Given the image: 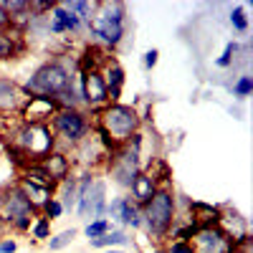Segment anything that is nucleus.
Here are the masks:
<instances>
[{"label":"nucleus","mask_w":253,"mask_h":253,"mask_svg":"<svg viewBox=\"0 0 253 253\" xmlns=\"http://www.w3.org/2000/svg\"><path fill=\"white\" fill-rule=\"evenodd\" d=\"M63 205L66 208L74 205V182H66V187H63Z\"/></svg>","instance_id":"b1692460"},{"label":"nucleus","mask_w":253,"mask_h":253,"mask_svg":"<svg viewBox=\"0 0 253 253\" xmlns=\"http://www.w3.org/2000/svg\"><path fill=\"white\" fill-rule=\"evenodd\" d=\"M172 253H193V251L185 248V246H175V248H172Z\"/></svg>","instance_id":"2f4dec72"},{"label":"nucleus","mask_w":253,"mask_h":253,"mask_svg":"<svg viewBox=\"0 0 253 253\" xmlns=\"http://www.w3.org/2000/svg\"><path fill=\"white\" fill-rule=\"evenodd\" d=\"M104 210V185L96 182L91 185V180L81 182V200H79V215L81 218H94Z\"/></svg>","instance_id":"7ed1b4c3"},{"label":"nucleus","mask_w":253,"mask_h":253,"mask_svg":"<svg viewBox=\"0 0 253 253\" xmlns=\"http://www.w3.org/2000/svg\"><path fill=\"white\" fill-rule=\"evenodd\" d=\"M94 31L104 38L109 41V43H117V41L122 38V15H104L101 20H96L94 23Z\"/></svg>","instance_id":"423d86ee"},{"label":"nucleus","mask_w":253,"mask_h":253,"mask_svg":"<svg viewBox=\"0 0 253 253\" xmlns=\"http://www.w3.org/2000/svg\"><path fill=\"white\" fill-rule=\"evenodd\" d=\"M43 114H51V101H46V96H33L31 107H28V117L31 119H38Z\"/></svg>","instance_id":"ddd939ff"},{"label":"nucleus","mask_w":253,"mask_h":253,"mask_svg":"<svg viewBox=\"0 0 253 253\" xmlns=\"http://www.w3.org/2000/svg\"><path fill=\"white\" fill-rule=\"evenodd\" d=\"M36 236H38V238H46V236H48V225H46V223H38V225H36Z\"/></svg>","instance_id":"bb28decb"},{"label":"nucleus","mask_w":253,"mask_h":253,"mask_svg":"<svg viewBox=\"0 0 253 253\" xmlns=\"http://www.w3.org/2000/svg\"><path fill=\"white\" fill-rule=\"evenodd\" d=\"M48 215H53V218L61 215V205L58 203H48Z\"/></svg>","instance_id":"c756f323"},{"label":"nucleus","mask_w":253,"mask_h":253,"mask_svg":"<svg viewBox=\"0 0 253 253\" xmlns=\"http://www.w3.org/2000/svg\"><path fill=\"white\" fill-rule=\"evenodd\" d=\"M200 246H205V253H223L225 251V241L215 230H203L200 233Z\"/></svg>","instance_id":"9b49d317"},{"label":"nucleus","mask_w":253,"mask_h":253,"mask_svg":"<svg viewBox=\"0 0 253 253\" xmlns=\"http://www.w3.org/2000/svg\"><path fill=\"white\" fill-rule=\"evenodd\" d=\"M66 84H69L66 71H63L58 63H48V66L36 71V76L28 84V89H33L36 94H56V91L66 89Z\"/></svg>","instance_id":"f257e3e1"},{"label":"nucleus","mask_w":253,"mask_h":253,"mask_svg":"<svg viewBox=\"0 0 253 253\" xmlns=\"http://www.w3.org/2000/svg\"><path fill=\"white\" fill-rule=\"evenodd\" d=\"M15 104V86L10 81L0 79V107H13Z\"/></svg>","instance_id":"2eb2a0df"},{"label":"nucleus","mask_w":253,"mask_h":253,"mask_svg":"<svg viewBox=\"0 0 253 253\" xmlns=\"http://www.w3.org/2000/svg\"><path fill=\"white\" fill-rule=\"evenodd\" d=\"M144 63H147V66H155V63H157V51H150V53H147V58H144Z\"/></svg>","instance_id":"c85d7f7f"},{"label":"nucleus","mask_w":253,"mask_h":253,"mask_svg":"<svg viewBox=\"0 0 253 253\" xmlns=\"http://www.w3.org/2000/svg\"><path fill=\"white\" fill-rule=\"evenodd\" d=\"M251 89H253L251 76H243V79L236 84V94H238V96H248V94H251Z\"/></svg>","instance_id":"412c9836"},{"label":"nucleus","mask_w":253,"mask_h":253,"mask_svg":"<svg viewBox=\"0 0 253 253\" xmlns=\"http://www.w3.org/2000/svg\"><path fill=\"white\" fill-rule=\"evenodd\" d=\"M28 177H33L36 182H48V172L41 170V167H33V170H28Z\"/></svg>","instance_id":"5701e85b"},{"label":"nucleus","mask_w":253,"mask_h":253,"mask_svg":"<svg viewBox=\"0 0 253 253\" xmlns=\"http://www.w3.org/2000/svg\"><path fill=\"white\" fill-rule=\"evenodd\" d=\"M230 20H233V23H236V28H246V18H243V10L241 8H236L233 13H230Z\"/></svg>","instance_id":"393cba45"},{"label":"nucleus","mask_w":253,"mask_h":253,"mask_svg":"<svg viewBox=\"0 0 253 253\" xmlns=\"http://www.w3.org/2000/svg\"><path fill=\"white\" fill-rule=\"evenodd\" d=\"M132 187H134V195L139 200H150L152 198V180L147 177V175H137L134 182H132Z\"/></svg>","instance_id":"f8f14e48"},{"label":"nucleus","mask_w":253,"mask_h":253,"mask_svg":"<svg viewBox=\"0 0 253 253\" xmlns=\"http://www.w3.org/2000/svg\"><path fill=\"white\" fill-rule=\"evenodd\" d=\"M172 218V198L167 193H157L150 198V208H147V223L155 233H162V230L170 225Z\"/></svg>","instance_id":"f03ea898"},{"label":"nucleus","mask_w":253,"mask_h":253,"mask_svg":"<svg viewBox=\"0 0 253 253\" xmlns=\"http://www.w3.org/2000/svg\"><path fill=\"white\" fill-rule=\"evenodd\" d=\"M0 205H3V198H0Z\"/></svg>","instance_id":"72a5a7b5"},{"label":"nucleus","mask_w":253,"mask_h":253,"mask_svg":"<svg viewBox=\"0 0 253 253\" xmlns=\"http://www.w3.org/2000/svg\"><path fill=\"white\" fill-rule=\"evenodd\" d=\"M5 8H8V10H26L28 3H18V0H15V3H5Z\"/></svg>","instance_id":"cd10ccee"},{"label":"nucleus","mask_w":253,"mask_h":253,"mask_svg":"<svg viewBox=\"0 0 253 253\" xmlns=\"http://www.w3.org/2000/svg\"><path fill=\"white\" fill-rule=\"evenodd\" d=\"M28 213H31V200L20 193V190H15V193L8 198V218L18 220V225H26Z\"/></svg>","instance_id":"0eeeda50"},{"label":"nucleus","mask_w":253,"mask_h":253,"mask_svg":"<svg viewBox=\"0 0 253 253\" xmlns=\"http://www.w3.org/2000/svg\"><path fill=\"white\" fill-rule=\"evenodd\" d=\"M114 243H126L124 233H107V236L91 241V246H96V248H101V246H114Z\"/></svg>","instance_id":"a211bd4d"},{"label":"nucleus","mask_w":253,"mask_h":253,"mask_svg":"<svg viewBox=\"0 0 253 253\" xmlns=\"http://www.w3.org/2000/svg\"><path fill=\"white\" fill-rule=\"evenodd\" d=\"M26 190H28V195H33L36 203H43V200H46V190H43V187H38L36 182L28 180V182H26Z\"/></svg>","instance_id":"6ab92c4d"},{"label":"nucleus","mask_w":253,"mask_h":253,"mask_svg":"<svg viewBox=\"0 0 253 253\" xmlns=\"http://www.w3.org/2000/svg\"><path fill=\"white\" fill-rule=\"evenodd\" d=\"M56 124H58L61 134L69 137V139H79V137L84 134V119H81L76 112H63Z\"/></svg>","instance_id":"6e6552de"},{"label":"nucleus","mask_w":253,"mask_h":253,"mask_svg":"<svg viewBox=\"0 0 253 253\" xmlns=\"http://www.w3.org/2000/svg\"><path fill=\"white\" fill-rule=\"evenodd\" d=\"M13 53V43L8 36H0V58H8Z\"/></svg>","instance_id":"4be33fe9"},{"label":"nucleus","mask_w":253,"mask_h":253,"mask_svg":"<svg viewBox=\"0 0 253 253\" xmlns=\"http://www.w3.org/2000/svg\"><path fill=\"white\" fill-rule=\"evenodd\" d=\"M114 253H119V251H114Z\"/></svg>","instance_id":"f704fd0d"},{"label":"nucleus","mask_w":253,"mask_h":253,"mask_svg":"<svg viewBox=\"0 0 253 253\" xmlns=\"http://www.w3.org/2000/svg\"><path fill=\"white\" fill-rule=\"evenodd\" d=\"M20 142H23V147L31 150L33 155H43L48 150V144H51V137H48V132L43 129V126H31V129L23 132Z\"/></svg>","instance_id":"39448f33"},{"label":"nucleus","mask_w":253,"mask_h":253,"mask_svg":"<svg viewBox=\"0 0 253 253\" xmlns=\"http://www.w3.org/2000/svg\"><path fill=\"white\" fill-rule=\"evenodd\" d=\"M107 220H96V223H91V225H86V236L89 238H96V236H101V233H107Z\"/></svg>","instance_id":"aec40b11"},{"label":"nucleus","mask_w":253,"mask_h":253,"mask_svg":"<svg viewBox=\"0 0 253 253\" xmlns=\"http://www.w3.org/2000/svg\"><path fill=\"white\" fill-rule=\"evenodd\" d=\"M104 122H107V126H109L117 137H126V134L134 132L137 114H134L129 107H112L107 114H104Z\"/></svg>","instance_id":"20e7f679"},{"label":"nucleus","mask_w":253,"mask_h":253,"mask_svg":"<svg viewBox=\"0 0 253 253\" xmlns=\"http://www.w3.org/2000/svg\"><path fill=\"white\" fill-rule=\"evenodd\" d=\"M119 220H124L126 225H139V218H137V210L129 208V203L122 200V210H119Z\"/></svg>","instance_id":"dca6fc26"},{"label":"nucleus","mask_w":253,"mask_h":253,"mask_svg":"<svg viewBox=\"0 0 253 253\" xmlns=\"http://www.w3.org/2000/svg\"><path fill=\"white\" fill-rule=\"evenodd\" d=\"M86 99L91 104H99L107 99V86H104L99 74H86Z\"/></svg>","instance_id":"1a4fd4ad"},{"label":"nucleus","mask_w":253,"mask_h":253,"mask_svg":"<svg viewBox=\"0 0 253 253\" xmlns=\"http://www.w3.org/2000/svg\"><path fill=\"white\" fill-rule=\"evenodd\" d=\"M0 251H3V253H13L15 251V243H3V246H0Z\"/></svg>","instance_id":"7c9ffc66"},{"label":"nucleus","mask_w":253,"mask_h":253,"mask_svg":"<svg viewBox=\"0 0 253 253\" xmlns=\"http://www.w3.org/2000/svg\"><path fill=\"white\" fill-rule=\"evenodd\" d=\"M74 238H76V230H74V228H71V230H63V233H58L56 238H51V251H58V248H63V246H69Z\"/></svg>","instance_id":"f3484780"},{"label":"nucleus","mask_w":253,"mask_h":253,"mask_svg":"<svg viewBox=\"0 0 253 253\" xmlns=\"http://www.w3.org/2000/svg\"><path fill=\"white\" fill-rule=\"evenodd\" d=\"M46 172H48V177H63L66 175V160L61 155H51L46 162Z\"/></svg>","instance_id":"4468645a"},{"label":"nucleus","mask_w":253,"mask_h":253,"mask_svg":"<svg viewBox=\"0 0 253 253\" xmlns=\"http://www.w3.org/2000/svg\"><path fill=\"white\" fill-rule=\"evenodd\" d=\"M76 26H79V15H76L74 10H63V8H58V10L53 13V23H51V28H53L56 33L66 31V28H76Z\"/></svg>","instance_id":"9d476101"},{"label":"nucleus","mask_w":253,"mask_h":253,"mask_svg":"<svg viewBox=\"0 0 253 253\" xmlns=\"http://www.w3.org/2000/svg\"><path fill=\"white\" fill-rule=\"evenodd\" d=\"M5 20H8V15H5V10H3V5H0V26H3V23H5Z\"/></svg>","instance_id":"473e14b6"},{"label":"nucleus","mask_w":253,"mask_h":253,"mask_svg":"<svg viewBox=\"0 0 253 253\" xmlns=\"http://www.w3.org/2000/svg\"><path fill=\"white\" fill-rule=\"evenodd\" d=\"M233 51H236V46H233V43H230V46L225 48V53H223V58L218 61V63H220V66H225V63L230 61V56H233Z\"/></svg>","instance_id":"a878e982"}]
</instances>
